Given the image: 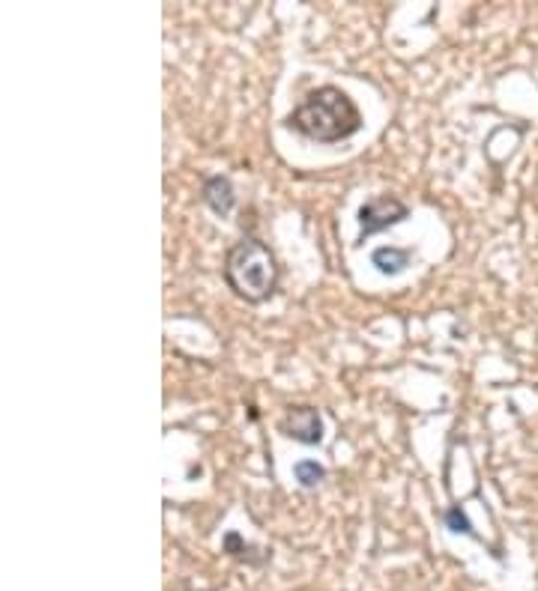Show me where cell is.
Here are the masks:
<instances>
[{
    "instance_id": "6da1fadb",
    "label": "cell",
    "mask_w": 538,
    "mask_h": 591,
    "mask_svg": "<svg viewBox=\"0 0 538 591\" xmlns=\"http://www.w3.org/2000/svg\"><path fill=\"white\" fill-rule=\"evenodd\" d=\"M290 126L311 141H344L362 128V114L353 99L338 87H317L305 96V102L290 114Z\"/></svg>"
},
{
    "instance_id": "7a4b0ae2",
    "label": "cell",
    "mask_w": 538,
    "mask_h": 591,
    "mask_svg": "<svg viewBox=\"0 0 538 591\" xmlns=\"http://www.w3.org/2000/svg\"><path fill=\"white\" fill-rule=\"evenodd\" d=\"M224 281L245 302H264L273 296L278 281L273 251L257 239H240L224 257Z\"/></svg>"
},
{
    "instance_id": "3957f363",
    "label": "cell",
    "mask_w": 538,
    "mask_h": 591,
    "mask_svg": "<svg viewBox=\"0 0 538 591\" xmlns=\"http://www.w3.org/2000/svg\"><path fill=\"white\" fill-rule=\"evenodd\" d=\"M410 209L404 207L401 200L392 198V195H383V198H371L368 203H362L359 209V224H362V239L371 233H380L386 228H392V224L404 221Z\"/></svg>"
},
{
    "instance_id": "277c9868",
    "label": "cell",
    "mask_w": 538,
    "mask_h": 591,
    "mask_svg": "<svg viewBox=\"0 0 538 591\" xmlns=\"http://www.w3.org/2000/svg\"><path fill=\"white\" fill-rule=\"evenodd\" d=\"M282 430L290 439H296V443H303V445H317L323 439L320 415H317V410H311V406H294V410H287Z\"/></svg>"
},
{
    "instance_id": "5b68a950",
    "label": "cell",
    "mask_w": 538,
    "mask_h": 591,
    "mask_svg": "<svg viewBox=\"0 0 538 591\" xmlns=\"http://www.w3.org/2000/svg\"><path fill=\"white\" fill-rule=\"evenodd\" d=\"M203 200L210 203L212 212H219V215H228L233 209V186H231V179L228 177H210L207 182H203Z\"/></svg>"
},
{
    "instance_id": "8992f818",
    "label": "cell",
    "mask_w": 538,
    "mask_h": 591,
    "mask_svg": "<svg viewBox=\"0 0 538 591\" xmlns=\"http://www.w3.org/2000/svg\"><path fill=\"white\" fill-rule=\"evenodd\" d=\"M371 260H374L377 269H380V272L398 275L407 263H410V251H404V249H377Z\"/></svg>"
},
{
    "instance_id": "52a82bcc",
    "label": "cell",
    "mask_w": 538,
    "mask_h": 591,
    "mask_svg": "<svg viewBox=\"0 0 538 591\" xmlns=\"http://www.w3.org/2000/svg\"><path fill=\"white\" fill-rule=\"evenodd\" d=\"M294 475L303 487H317V484L326 478V469L315 464V460H299V464L294 466Z\"/></svg>"
},
{
    "instance_id": "ba28073f",
    "label": "cell",
    "mask_w": 538,
    "mask_h": 591,
    "mask_svg": "<svg viewBox=\"0 0 538 591\" xmlns=\"http://www.w3.org/2000/svg\"><path fill=\"white\" fill-rule=\"evenodd\" d=\"M446 525L451 532H472V525H470V520L464 517V514H460V508H449L446 511Z\"/></svg>"
}]
</instances>
